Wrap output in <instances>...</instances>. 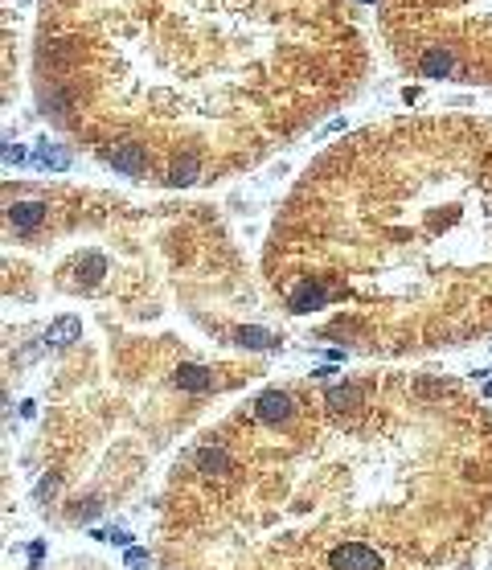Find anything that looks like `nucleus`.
<instances>
[{
    "instance_id": "obj_1",
    "label": "nucleus",
    "mask_w": 492,
    "mask_h": 570,
    "mask_svg": "<svg viewBox=\"0 0 492 570\" xmlns=\"http://www.w3.org/2000/svg\"><path fill=\"white\" fill-rule=\"evenodd\" d=\"M369 128L287 201L271 279L287 312L349 304L365 349L455 345L492 328V124Z\"/></svg>"
},
{
    "instance_id": "obj_2",
    "label": "nucleus",
    "mask_w": 492,
    "mask_h": 570,
    "mask_svg": "<svg viewBox=\"0 0 492 570\" xmlns=\"http://www.w3.org/2000/svg\"><path fill=\"white\" fill-rule=\"evenodd\" d=\"M8 218H12L17 230H33V226L45 218V206L42 201H17V206L8 210Z\"/></svg>"
},
{
    "instance_id": "obj_3",
    "label": "nucleus",
    "mask_w": 492,
    "mask_h": 570,
    "mask_svg": "<svg viewBox=\"0 0 492 570\" xmlns=\"http://www.w3.org/2000/svg\"><path fill=\"white\" fill-rule=\"evenodd\" d=\"M78 333H83V324H78V316H62V320H58V324H53V328L45 333V341L62 349V345H70V341H78Z\"/></svg>"
},
{
    "instance_id": "obj_4",
    "label": "nucleus",
    "mask_w": 492,
    "mask_h": 570,
    "mask_svg": "<svg viewBox=\"0 0 492 570\" xmlns=\"http://www.w3.org/2000/svg\"><path fill=\"white\" fill-rule=\"evenodd\" d=\"M177 382L185 386V390H214V378H210L205 369H197V365H180Z\"/></svg>"
},
{
    "instance_id": "obj_5",
    "label": "nucleus",
    "mask_w": 492,
    "mask_h": 570,
    "mask_svg": "<svg viewBox=\"0 0 492 570\" xmlns=\"http://www.w3.org/2000/svg\"><path fill=\"white\" fill-rule=\"evenodd\" d=\"M37 160L49 165V169H66V165H70V152H62L58 144H42V148H37Z\"/></svg>"
},
{
    "instance_id": "obj_6",
    "label": "nucleus",
    "mask_w": 492,
    "mask_h": 570,
    "mask_svg": "<svg viewBox=\"0 0 492 570\" xmlns=\"http://www.w3.org/2000/svg\"><path fill=\"white\" fill-rule=\"evenodd\" d=\"M242 345H251V349H267L271 337H267V333H259V328H251V333H242Z\"/></svg>"
}]
</instances>
